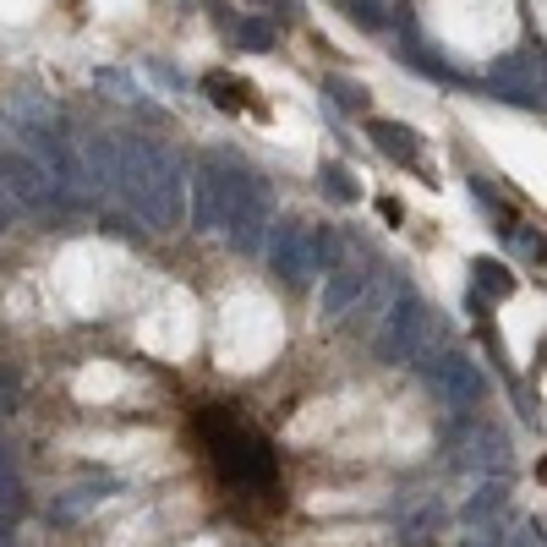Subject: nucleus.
Returning a JSON list of instances; mask_svg holds the SVG:
<instances>
[{
    "instance_id": "nucleus-1",
    "label": "nucleus",
    "mask_w": 547,
    "mask_h": 547,
    "mask_svg": "<svg viewBox=\"0 0 547 547\" xmlns=\"http://www.w3.org/2000/svg\"><path fill=\"white\" fill-rule=\"evenodd\" d=\"M203 438H208V455H214V471L230 493L241 498H279V465H274V449L258 427L236 422V416H214L203 422Z\"/></svg>"
},
{
    "instance_id": "nucleus-2",
    "label": "nucleus",
    "mask_w": 547,
    "mask_h": 547,
    "mask_svg": "<svg viewBox=\"0 0 547 547\" xmlns=\"http://www.w3.org/2000/svg\"><path fill=\"white\" fill-rule=\"evenodd\" d=\"M115 186H121L126 203H132L154 230H170L181 219V165H176V154H165V148L132 143L121 154Z\"/></svg>"
},
{
    "instance_id": "nucleus-3",
    "label": "nucleus",
    "mask_w": 547,
    "mask_h": 547,
    "mask_svg": "<svg viewBox=\"0 0 547 547\" xmlns=\"http://www.w3.org/2000/svg\"><path fill=\"white\" fill-rule=\"evenodd\" d=\"M433 329H438V312L427 307L422 296H411V290H400V296L389 301V312H383L378 334H372V345H378L383 362H416L422 351H433Z\"/></svg>"
},
{
    "instance_id": "nucleus-4",
    "label": "nucleus",
    "mask_w": 547,
    "mask_h": 547,
    "mask_svg": "<svg viewBox=\"0 0 547 547\" xmlns=\"http://www.w3.org/2000/svg\"><path fill=\"white\" fill-rule=\"evenodd\" d=\"M416 367H422V378H427V389L438 394V400L449 405V411H471L476 400H482V367L471 362V356H460V351H444V345H433V351H422L416 356Z\"/></svg>"
},
{
    "instance_id": "nucleus-5",
    "label": "nucleus",
    "mask_w": 547,
    "mask_h": 547,
    "mask_svg": "<svg viewBox=\"0 0 547 547\" xmlns=\"http://www.w3.org/2000/svg\"><path fill=\"white\" fill-rule=\"evenodd\" d=\"M449 460L465 465V471H482V476L509 471V438L493 422H460L449 433Z\"/></svg>"
},
{
    "instance_id": "nucleus-6",
    "label": "nucleus",
    "mask_w": 547,
    "mask_h": 547,
    "mask_svg": "<svg viewBox=\"0 0 547 547\" xmlns=\"http://www.w3.org/2000/svg\"><path fill=\"white\" fill-rule=\"evenodd\" d=\"M0 192L11 197V203H22V208H50V203H61V186L50 181V170L44 165H33L28 154H0Z\"/></svg>"
},
{
    "instance_id": "nucleus-7",
    "label": "nucleus",
    "mask_w": 547,
    "mask_h": 547,
    "mask_svg": "<svg viewBox=\"0 0 547 547\" xmlns=\"http://www.w3.org/2000/svg\"><path fill=\"white\" fill-rule=\"evenodd\" d=\"M269 269L285 279V285H307V225L285 219V225H269Z\"/></svg>"
},
{
    "instance_id": "nucleus-8",
    "label": "nucleus",
    "mask_w": 547,
    "mask_h": 547,
    "mask_svg": "<svg viewBox=\"0 0 547 547\" xmlns=\"http://www.w3.org/2000/svg\"><path fill=\"white\" fill-rule=\"evenodd\" d=\"M367 279H372V269L362 258H340L329 269V285H323V296H318V307H323V318H345V312L356 307V296L367 290Z\"/></svg>"
},
{
    "instance_id": "nucleus-9",
    "label": "nucleus",
    "mask_w": 547,
    "mask_h": 547,
    "mask_svg": "<svg viewBox=\"0 0 547 547\" xmlns=\"http://www.w3.org/2000/svg\"><path fill=\"white\" fill-rule=\"evenodd\" d=\"M219 208H225V165L203 159L192 176V225L197 230H219Z\"/></svg>"
},
{
    "instance_id": "nucleus-10",
    "label": "nucleus",
    "mask_w": 547,
    "mask_h": 547,
    "mask_svg": "<svg viewBox=\"0 0 547 547\" xmlns=\"http://www.w3.org/2000/svg\"><path fill=\"white\" fill-rule=\"evenodd\" d=\"M394 296H400V285H394L389 274H372V279H367V290H362V296H356V307L345 312V323H351L356 334H367V340H372V334H378V323H383V312H389V301H394Z\"/></svg>"
},
{
    "instance_id": "nucleus-11",
    "label": "nucleus",
    "mask_w": 547,
    "mask_h": 547,
    "mask_svg": "<svg viewBox=\"0 0 547 547\" xmlns=\"http://www.w3.org/2000/svg\"><path fill=\"white\" fill-rule=\"evenodd\" d=\"M115 493H121V482H115V476H104V482H83V487H66V493H55V504H50V520H61V526H72V520L93 515V509H99L104 498H115Z\"/></svg>"
},
{
    "instance_id": "nucleus-12",
    "label": "nucleus",
    "mask_w": 547,
    "mask_h": 547,
    "mask_svg": "<svg viewBox=\"0 0 547 547\" xmlns=\"http://www.w3.org/2000/svg\"><path fill=\"white\" fill-rule=\"evenodd\" d=\"M504 504H509V482H504V476H498V482L487 476V482L460 504V520H465L471 531H476V526H493V515H504Z\"/></svg>"
},
{
    "instance_id": "nucleus-13",
    "label": "nucleus",
    "mask_w": 547,
    "mask_h": 547,
    "mask_svg": "<svg viewBox=\"0 0 547 547\" xmlns=\"http://www.w3.org/2000/svg\"><path fill=\"white\" fill-rule=\"evenodd\" d=\"M438 526H444V498H433V493H422V498H416V504L400 515V537H405V542L438 537Z\"/></svg>"
},
{
    "instance_id": "nucleus-14",
    "label": "nucleus",
    "mask_w": 547,
    "mask_h": 547,
    "mask_svg": "<svg viewBox=\"0 0 547 547\" xmlns=\"http://www.w3.org/2000/svg\"><path fill=\"white\" fill-rule=\"evenodd\" d=\"M367 137L383 148L389 159H400V165H416V154H422V137L411 132V126H400V121H367Z\"/></svg>"
},
{
    "instance_id": "nucleus-15",
    "label": "nucleus",
    "mask_w": 547,
    "mask_h": 547,
    "mask_svg": "<svg viewBox=\"0 0 547 547\" xmlns=\"http://www.w3.org/2000/svg\"><path fill=\"white\" fill-rule=\"evenodd\" d=\"M203 93H208V99L219 104V110H230V115H236V110H258V104H252V99H258V93H252V83H247V77L208 72V77H203Z\"/></svg>"
},
{
    "instance_id": "nucleus-16",
    "label": "nucleus",
    "mask_w": 547,
    "mask_h": 547,
    "mask_svg": "<svg viewBox=\"0 0 547 547\" xmlns=\"http://www.w3.org/2000/svg\"><path fill=\"white\" fill-rule=\"evenodd\" d=\"M340 258H345V252H340V230L307 225V269H312V274H329Z\"/></svg>"
},
{
    "instance_id": "nucleus-17",
    "label": "nucleus",
    "mask_w": 547,
    "mask_h": 547,
    "mask_svg": "<svg viewBox=\"0 0 547 547\" xmlns=\"http://www.w3.org/2000/svg\"><path fill=\"white\" fill-rule=\"evenodd\" d=\"M471 279H476V290H482V296H493V301L515 296V274H509L504 263H493V258H476L471 263Z\"/></svg>"
},
{
    "instance_id": "nucleus-18",
    "label": "nucleus",
    "mask_w": 547,
    "mask_h": 547,
    "mask_svg": "<svg viewBox=\"0 0 547 547\" xmlns=\"http://www.w3.org/2000/svg\"><path fill=\"white\" fill-rule=\"evenodd\" d=\"M318 181H323V192H329L334 203H356V197H362V186H356V176L345 165H323Z\"/></svg>"
},
{
    "instance_id": "nucleus-19",
    "label": "nucleus",
    "mask_w": 547,
    "mask_h": 547,
    "mask_svg": "<svg viewBox=\"0 0 547 547\" xmlns=\"http://www.w3.org/2000/svg\"><path fill=\"white\" fill-rule=\"evenodd\" d=\"M465 547H531V531H504V526H476Z\"/></svg>"
},
{
    "instance_id": "nucleus-20",
    "label": "nucleus",
    "mask_w": 547,
    "mask_h": 547,
    "mask_svg": "<svg viewBox=\"0 0 547 547\" xmlns=\"http://www.w3.org/2000/svg\"><path fill=\"white\" fill-rule=\"evenodd\" d=\"M28 509V493H22V482L11 471H0V526H11V520Z\"/></svg>"
},
{
    "instance_id": "nucleus-21",
    "label": "nucleus",
    "mask_w": 547,
    "mask_h": 547,
    "mask_svg": "<svg viewBox=\"0 0 547 547\" xmlns=\"http://www.w3.org/2000/svg\"><path fill=\"white\" fill-rule=\"evenodd\" d=\"M6 219H11V197L0 192V230H6Z\"/></svg>"
},
{
    "instance_id": "nucleus-22",
    "label": "nucleus",
    "mask_w": 547,
    "mask_h": 547,
    "mask_svg": "<svg viewBox=\"0 0 547 547\" xmlns=\"http://www.w3.org/2000/svg\"><path fill=\"white\" fill-rule=\"evenodd\" d=\"M0 547H11V542H6V537H0Z\"/></svg>"
}]
</instances>
